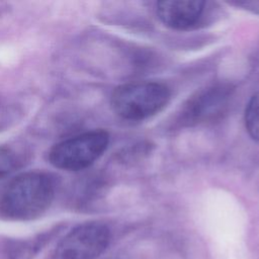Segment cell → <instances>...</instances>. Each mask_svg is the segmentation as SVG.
Wrapping results in <instances>:
<instances>
[{
  "label": "cell",
  "instance_id": "7",
  "mask_svg": "<svg viewBox=\"0 0 259 259\" xmlns=\"http://www.w3.org/2000/svg\"><path fill=\"white\" fill-rule=\"evenodd\" d=\"M54 234L49 232L30 238L0 239V259H34Z\"/></svg>",
  "mask_w": 259,
  "mask_h": 259
},
{
  "label": "cell",
  "instance_id": "3",
  "mask_svg": "<svg viewBox=\"0 0 259 259\" xmlns=\"http://www.w3.org/2000/svg\"><path fill=\"white\" fill-rule=\"evenodd\" d=\"M108 143L109 136L105 131L86 132L55 145L50 151L49 159L59 169L83 170L104 153Z\"/></svg>",
  "mask_w": 259,
  "mask_h": 259
},
{
  "label": "cell",
  "instance_id": "4",
  "mask_svg": "<svg viewBox=\"0 0 259 259\" xmlns=\"http://www.w3.org/2000/svg\"><path fill=\"white\" fill-rule=\"evenodd\" d=\"M110 231L100 222H87L68 232L57 244L51 259H97L108 247Z\"/></svg>",
  "mask_w": 259,
  "mask_h": 259
},
{
  "label": "cell",
  "instance_id": "2",
  "mask_svg": "<svg viewBox=\"0 0 259 259\" xmlns=\"http://www.w3.org/2000/svg\"><path fill=\"white\" fill-rule=\"evenodd\" d=\"M170 99L169 88L158 82H137L118 86L111 95L114 112L127 120H142L161 111Z\"/></svg>",
  "mask_w": 259,
  "mask_h": 259
},
{
  "label": "cell",
  "instance_id": "8",
  "mask_svg": "<svg viewBox=\"0 0 259 259\" xmlns=\"http://www.w3.org/2000/svg\"><path fill=\"white\" fill-rule=\"evenodd\" d=\"M245 125L250 137L259 143V92L251 97L246 106Z\"/></svg>",
  "mask_w": 259,
  "mask_h": 259
},
{
  "label": "cell",
  "instance_id": "9",
  "mask_svg": "<svg viewBox=\"0 0 259 259\" xmlns=\"http://www.w3.org/2000/svg\"><path fill=\"white\" fill-rule=\"evenodd\" d=\"M18 163V157L12 149L0 147V179L13 172L17 168Z\"/></svg>",
  "mask_w": 259,
  "mask_h": 259
},
{
  "label": "cell",
  "instance_id": "5",
  "mask_svg": "<svg viewBox=\"0 0 259 259\" xmlns=\"http://www.w3.org/2000/svg\"><path fill=\"white\" fill-rule=\"evenodd\" d=\"M232 89L227 85H214L203 89L192 96L184 105L180 121L193 125L214 119L228 106Z\"/></svg>",
  "mask_w": 259,
  "mask_h": 259
},
{
  "label": "cell",
  "instance_id": "1",
  "mask_svg": "<svg viewBox=\"0 0 259 259\" xmlns=\"http://www.w3.org/2000/svg\"><path fill=\"white\" fill-rule=\"evenodd\" d=\"M55 188L53 177L47 173L20 174L9 182L0 196V215L16 222L34 220L50 207Z\"/></svg>",
  "mask_w": 259,
  "mask_h": 259
},
{
  "label": "cell",
  "instance_id": "10",
  "mask_svg": "<svg viewBox=\"0 0 259 259\" xmlns=\"http://www.w3.org/2000/svg\"><path fill=\"white\" fill-rule=\"evenodd\" d=\"M109 259H121V258H109Z\"/></svg>",
  "mask_w": 259,
  "mask_h": 259
},
{
  "label": "cell",
  "instance_id": "6",
  "mask_svg": "<svg viewBox=\"0 0 259 259\" xmlns=\"http://www.w3.org/2000/svg\"><path fill=\"white\" fill-rule=\"evenodd\" d=\"M204 5L201 0H165L157 3V14L168 27L187 29L199 21Z\"/></svg>",
  "mask_w": 259,
  "mask_h": 259
}]
</instances>
